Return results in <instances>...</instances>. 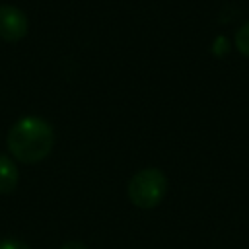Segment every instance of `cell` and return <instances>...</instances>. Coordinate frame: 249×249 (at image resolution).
<instances>
[{
  "instance_id": "1",
  "label": "cell",
  "mask_w": 249,
  "mask_h": 249,
  "mask_svg": "<svg viewBox=\"0 0 249 249\" xmlns=\"http://www.w3.org/2000/svg\"><path fill=\"white\" fill-rule=\"evenodd\" d=\"M10 154L19 163H39L43 161L54 146V130L51 123L37 115H25L16 121L6 136Z\"/></svg>"
},
{
  "instance_id": "2",
  "label": "cell",
  "mask_w": 249,
  "mask_h": 249,
  "mask_svg": "<svg viewBox=\"0 0 249 249\" xmlns=\"http://www.w3.org/2000/svg\"><path fill=\"white\" fill-rule=\"evenodd\" d=\"M167 193V177L160 167H144L136 171L128 185H126V195L128 200L142 210L156 208Z\"/></svg>"
},
{
  "instance_id": "3",
  "label": "cell",
  "mask_w": 249,
  "mask_h": 249,
  "mask_svg": "<svg viewBox=\"0 0 249 249\" xmlns=\"http://www.w3.org/2000/svg\"><path fill=\"white\" fill-rule=\"evenodd\" d=\"M27 31H29L27 16L12 4H2L0 6V39L6 43H18L27 35Z\"/></svg>"
},
{
  "instance_id": "4",
  "label": "cell",
  "mask_w": 249,
  "mask_h": 249,
  "mask_svg": "<svg viewBox=\"0 0 249 249\" xmlns=\"http://www.w3.org/2000/svg\"><path fill=\"white\" fill-rule=\"evenodd\" d=\"M19 181V171L10 156L0 154V195H10L16 191Z\"/></svg>"
},
{
  "instance_id": "5",
  "label": "cell",
  "mask_w": 249,
  "mask_h": 249,
  "mask_svg": "<svg viewBox=\"0 0 249 249\" xmlns=\"http://www.w3.org/2000/svg\"><path fill=\"white\" fill-rule=\"evenodd\" d=\"M235 49L243 54V56H249V21L243 23L237 31H235Z\"/></svg>"
},
{
  "instance_id": "6",
  "label": "cell",
  "mask_w": 249,
  "mask_h": 249,
  "mask_svg": "<svg viewBox=\"0 0 249 249\" xmlns=\"http://www.w3.org/2000/svg\"><path fill=\"white\" fill-rule=\"evenodd\" d=\"M0 249H31L27 243L19 241V239H0Z\"/></svg>"
},
{
  "instance_id": "7",
  "label": "cell",
  "mask_w": 249,
  "mask_h": 249,
  "mask_svg": "<svg viewBox=\"0 0 249 249\" xmlns=\"http://www.w3.org/2000/svg\"><path fill=\"white\" fill-rule=\"evenodd\" d=\"M60 249H88V245L84 241H66Z\"/></svg>"
}]
</instances>
